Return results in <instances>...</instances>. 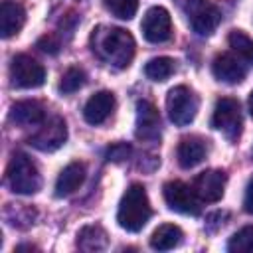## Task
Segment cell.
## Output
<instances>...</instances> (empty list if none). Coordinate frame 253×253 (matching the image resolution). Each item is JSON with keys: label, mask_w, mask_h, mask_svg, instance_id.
<instances>
[{"label": "cell", "mask_w": 253, "mask_h": 253, "mask_svg": "<svg viewBox=\"0 0 253 253\" xmlns=\"http://www.w3.org/2000/svg\"><path fill=\"white\" fill-rule=\"evenodd\" d=\"M93 53L113 67L125 69L134 57V38L123 28L93 30Z\"/></svg>", "instance_id": "obj_1"}, {"label": "cell", "mask_w": 253, "mask_h": 253, "mask_svg": "<svg viewBox=\"0 0 253 253\" xmlns=\"http://www.w3.org/2000/svg\"><path fill=\"white\" fill-rule=\"evenodd\" d=\"M150 215H152V210H150V202L144 186L130 184L119 202V210H117L119 225L130 233H136L146 225Z\"/></svg>", "instance_id": "obj_2"}, {"label": "cell", "mask_w": 253, "mask_h": 253, "mask_svg": "<svg viewBox=\"0 0 253 253\" xmlns=\"http://www.w3.org/2000/svg\"><path fill=\"white\" fill-rule=\"evenodd\" d=\"M6 180L12 192L22 194V196H32L42 188V176L38 166L32 162L30 156L24 152H16L8 164L6 170Z\"/></svg>", "instance_id": "obj_3"}, {"label": "cell", "mask_w": 253, "mask_h": 253, "mask_svg": "<svg viewBox=\"0 0 253 253\" xmlns=\"http://www.w3.org/2000/svg\"><path fill=\"white\" fill-rule=\"evenodd\" d=\"M166 111L170 121L176 126H186L194 121L198 113V97L186 85H176L168 91L166 97Z\"/></svg>", "instance_id": "obj_4"}, {"label": "cell", "mask_w": 253, "mask_h": 253, "mask_svg": "<svg viewBox=\"0 0 253 253\" xmlns=\"http://www.w3.org/2000/svg\"><path fill=\"white\" fill-rule=\"evenodd\" d=\"M211 126L219 132L225 134V138L229 140H237V136L241 134V126H243V119H241V107L235 99L231 97H223L215 103L213 107V115H211Z\"/></svg>", "instance_id": "obj_5"}, {"label": "cell", "mask_w": 253, "mask_h": 253, "mask_svg": "<svg viewBox=\"0 0 253 253\" xmlns=\"http://www.w3.org/2000/svg\"><path fill=\"white\" fill-rule=\"evenodd\" d=\"M10 79L14 87L20 89H34L43 85L45 81V69L42 63H38L34 57L20 53L10 63Z\"/></svg>", "instance_id": "obj_6"}, {"label": "cell", "mask_w": 253, "mask_h": 253, "mask_svg": "<svg viewBox=\"0 0 253 253\" xmlns=\"http://www.w3.org/2000/svg\"><path fill=\"white\" fill-rule=\"evenodd\" d=\"M164 202L168 204L170 210L178 213H188V215H198L200 213V198L196 196L194 188L180 182V180H170L162 188Z\"/></svg>", "instance_id": "obj_7"}, {"label": "cell", "mask_w": 253, "mask_h": 253, "mask_svg": "<svg viewBox=\"0 0 253 253\" xmlns=\"http://www.w3.org/2000/svg\"><path fill=\"white\" fill-rule=\"evenodd\" d=\"M67 140V126L61 117H51L40 125V128L28 138V142L42 150V152H53Z\"/></svg>", "instance_id": "obj_8"}, {"label": "cell", "mask_w": 253, "mask_h": 253, "mask_svg": "<svg viewBox=\"0 0 253 253\" xmlns=\"http://www.w3.org/2000/svg\"><path fill=\"white\" fill-rule=\"evenodd\" d=\"M186 12H188L192 30L198 36L213 34V30L217 28V24L221 20V12L217 10V6L210 4L208 0H188Z\"/></svg>", "instance_id": "obj_9"}, {"label": "cell", "mask_w": 253, "mask_h": 253, "mask_svg": "<svg viewBox=\"0 0 253 253\" xmlns=\"http://www.w3.org/2000/svg\"><path fill=\"white\" fill-rule=\"evenodd\" d=\"M142 36L146 42L150 43H162L166 40H170L172 36V22H170V14L166 8L162 6H152L146 10L144 18H142Z\"/></svg>", "instance_id": "obj_10"}, {"label": "cell", "mask_w": 253, "mask_h": 253, "mask_svg": "<svg viewBox=\"0 0 253 253\" xmlns=\"http://www.w3.org/2000/svg\"><path fill=\"white\" fill-rule=\"evenodd\" d=\"M225 182H227V176L223 170H204L202 174H198L194 178L192 188H194L196 196L200 198V202L213 204V202L221 200Z\"/></svg>", "instance_id": "obj_11"}, {"label": "cell", "mask_w": 253, "mask_h": 253, "mask_svg": "<svg viewBox=\"0 0 253 253\" xmlns=\"http://www.w3.org/2000/svg\"><path fill=\"white\" fill-rule=\"evenodd\" d=\"M136 138L140 140H156L160 136V115L150 101L136 103Z\"/></svg>", "instance_id": "obj_12"}, {"label": "cell", "mask_w": 253, "mask_h": 253, "mask_svg": "<svg viewBox=\"0 0 253 253\" xmlns=\"http://www.w3.org/2000/svg\"><path fill=\"white\" fill-rule=\"evenodd\" d=\"M211 71H213L215 79H219L223 83H229V85L241 83L245 79V75H247L245 63L241 61L239 55H233V53L215 55V59L211 63Z\"/></svg>", "instance_id": "obj_13"}, {"label": "cell", "mask_w": 253, "mask_h": 253, "mask_svg": "<svg viewBox=\"0 0 253 253\" xmlns=\"http://www.w3.org/2000/svg\"><path fill=\"white\" fill-rule=\"evenodd\" d=\"M115 109V95L111 91H99L83 107V119L89 125H101L105 123Z\"/></svg>", "instance_id": "obj_14"}, {"label": "cell", "mask_w": 253, "mask_h": 253, "mask_svg": "<svg viewBox=\"0 0 253 253\" xmlns=\"http://www.w3.org/2000/svg\"><path fill=\"white\" fill-rule=\"evenodd\" d=\"M26 22V10L16 0H4L0 6V32L2 38L16 36Z\"/></svg>", "instance_id": "obj_15"}, {"label": "cell", "mask_w": 253, "mask_h": 253, "mask_svg": "<svg viewBox=\"0 0 253 253\" xmlns=\"http://www.w3.org/2000/svg\"><path fill=\"white\" fill-rule=\"evenodd\" d=\"M10 119L20 126H36L45 121V109L34 99L18 101L10 109Z\"/></svg>", "instance_id": "obj_16"}, {"label": "cell", "mask_w": 253, "mask_h": 253, "mask_svg": "<svg viewBox=\"0 0 253 253\" xmlns=\"http://www.w3.org/2000/svg\"><path fill=\"white\" fill-rule=\"evenodd\" d=\"M83 180H85V166H83L81 162H71V164H67V166L59 172V176H57V180H55V196H57V198H67V196H71L75 190H79V186L83 184Z\"/></svg>", "instance_id": "obj_17"}, {"label": "cell", "mask_w": 253, "mask_h": 253, "mask_svg": "<svg viewBox=\"0 0 253 253\" xmlns=\"http://www.w3.org/2000/svg\"><path fill=\"white\" fill-rule=\"evenodd\" d=\"M206 158V144L200 136H186L178 144V164L182 168H194Z\"/></svg>", "instance_id": "obj_18"}, {"label": "cell", "mask_w": 253, "mask_h": 253, "mask_svg": "<svg viewBox=\"0 0 253 253\" xmlns=\"http://www.w3.org/2000/svg\"><path fill=\"white\" fill-rule=\"evenodd\" d=\"M182 229L174 223H162L158 225L152 235H150V247L156 249V251H168V249H174L182 243Z\"/></svg>", "instance_id": "obj_19"}, {"label": "cell", "mask_w": 253, "mask_h": 253, "mask_svg": "<svg viewBox=\"0 0 253 253\" xmlns=\"http://www.w3.org/2000/svg\"><path fill=\"white\" fill-rule=\"evenodd\" d=\"M109 243L107 231L101 225H85L77 233V247L81 251H101Z\"/></svg>", "instance_id": "obj_20"}, {"label": "cell", "mask_w": 253, "mask_h": 253, "mask_svg": "<svg viewBox=\"0 0 253 253\" xmlns=\"http://www.w3.org/2000/svg\"><path fill=\"white\" fill-rule=\"evenodd\" d=\"M174 63L176 61L172 57H152L144 65V75L148 79H152V81H166L176 69Z\"/></svg>", "instance_id": "obj_21"}, {"label": "cell", "mask_w": 253, "mask_h": 253, "mask_svg": "<svg viewBox=\"0 0 253 253\" xmlns=\"http://www.w3.org/2000/svg\"><path fill=\"white\" fill-rule=\"evenodd\" d=\"M229 47L247 63H253V40L249 36H245L241 30H233L227 36Z\"/></svg>", "instance_id": "obj_22"}, {"label": "cell", "mask_w": 253, "mask_h": 253, "mask_svg": "<svg viewBox=\"0 0 253 253\" xmlns=\"http://www.w3.org/2000/svg\"><path fill=\"white\" fill-rule=\"evenodd\" d=\"M229 253H253V225H245L235 231L227 241Z\"/></svg>", "instance_id": "obj_23"}, {"label": "cell", "mask_w": 253, "mask_h": 253, "mask_svg": "<svg viewBox=\"0 0 253 253\" xmlns=\"http://www.w3.org/2000/svg\"><path fill=\"white\" fill-rule=\"evenodd\" d=\"M87 81V75L83 69L79 67H69L63 75H61V81H59V91L61 93H75L79 91Z\"/></svg>", "instance_id": "obj_24"}, {"label": "cell", "mask_w": 253, "mask_h": 253, "mask_svg": "<svg viewBox=\"0 0 253 253\" xmlns=\"http://www.w3.org/2000/svg\"><path fill=\"white\" fill-rule=\"evenodd\" d=\"M103 4L119 20H130L138 8V0H103Z\"/></svg>", "instance_id": "obj_25"}, {"label": "cell", "mask_w": 253, "mask_h": 253, "mask_svg": "<svg viewBox=\"0 0 253 253\" xmlns=\"http://www.w3.org/2000/svg\"><path fill=\"white\" fill-rule=\"evenodd\" d=\"M128 150H130V148H128L126 144H115V146L109 148L107 156H109V160H123V158H126Z\"/></svg>", "instance_id": "obj_26"}, {"label": "cell", "mask_w": 253, "mask_h": 253, "mask_svg": "<svg viewBox=\"0 0 253 253\" xmlns=\"http://www.w3.org/2000/svg\"><path fill=\"white\" fill-rule=\"evenodd\" d=\"M38 47H40L42 51H45V53H55L57 47H59V43H57L51 36H45V38H42V40L38 42Z\"/></svg>", "instance_id": "obj_27"}, {"label": "cell", "mask_w": 253, "mask_h": 253, "mask_svg": "<svg viewBox=\"0 0 253 253\" xmlns=\"http://www.w3.org/2000/svg\"><path fill=\"white\" fill-rule=\"evenodd\" d=\"M243 208H245V211H249V213H253V178L249 180V184H247V188H245V198H243Z\"/></svg>", "instance_id": "obj_28"}, {"label": "cell", "mask_w": 253, "mask_h": 253, "mask_svg": "<svg viewBox=\"0 0 253 253\" xmlns=\"http://www.w3.org/2000/svg\"><path fill=\"white\" fill-rule=\"evenodd\" d=\"M249 113H251V117H253V91H251V95H249Z\"/></svg>", "instance_id": "obj_29"}]
</instances>
